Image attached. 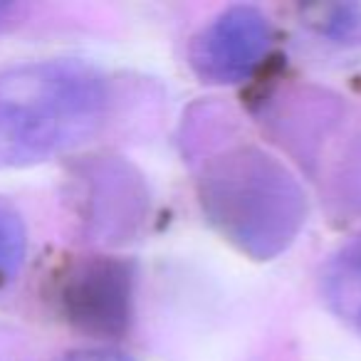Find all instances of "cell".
Here are the masks:
<instances>
[{"mask_svg": "<svg viewBox=\"0 0 361 361\" xmlns=\"http://www.w3.org/2000/svg\"><path fill=\"white\" fill-rule=\"evenodd\" d=\"M106 82L77 60L27 62L0 72V169L82 144L106 114Z\"/></svg>", "mask_w": 361, "mask_h": 361, "instance_id": "cell-1", "label": "cell"}, {"mask_svg": "<svg viewBox=\"0 0 361 361\" xmlns=\"http://www.w3.org/2000/svg\"><path fill=\"white\" fill-rule=\"evenodd\" d=\"M272 40L267 18L252 6H233L201 27L188 60L196 75L216 85H233L252 75Z\"/></svg>", "mask_w": 361, "mask_h": 361, "instance_id": "cell-4", "label": "cell"}, {"mask_svg": "<svg viewBox=\"0 0 361 361\" xmlns=\"http://www.w3.org/2000/svg\"><path fill=\"white\" fill-rule=\"evenodd\" d=\"M27 250V235L23 218L11 203L0 201V292L13 285L23 270Z\"/></svg>", "mask_w": 361, "mask_h": 361, "instance_id": "cell-7", "label": "cell"}, {"mask_svg": "<svg viewBox=\"0 0 361 361\" xmlns=\"http://www.w3.org/2000/svg\"><path fill=\"white\" fill-rule=\"evenodd\" d=\"M60 310L92 336H119L134 314V270L119 257H87L60 285Z\"/></svg>", "mask_w": 361, "mask_h": 361, "instance_id": "cell-3", "label": "cell"}, {"mask_svg": "<svg viewBox=\"0 0 361 361\" xmlns=\"http://www.w3.org/2000/svg\"><path fill=\"white\" fill-rule=\"evenodd\" d=\"M62 361H131V359L116 349H80L67 354Z\"/></svg>", "mask_w": 361, "mask_h": 361, "instance_id": "cell-8", "label": "cell"}, {"mask_svg": "<svg viewBox=\"0 0 361 361\" xmlns=\"http://www.w3.org/2000/svg\"><path fill=\"white\" fill-rule=\"evenodd\" d=\"M11 11H13V3H3V0H0V25H3V20L11 16Z\"/></svg>", "mask_w": 361, "mask_h": 361, "instance_id": "cell-9", "label": "cell"}, {"mask_svg": "<svg viewBox=\"0 0 361 361\" xmlns=\"http://www.w3.org/2000/svg\"><path fill=\"white\" fill-rule=\"evenodd\" d=\"M302 23L331 42H361V3H314L302 8Z\"/></svg>", "mask_w": 361, "mask_h": 361, "instance_id": "cell-6", "label": "cell"}, {"mask_svg": "<svg viewBox=\"0 0 361 361\" xmlns=\"http://www.w3.org/2000/svg\"><path fill=\"white\" fill-rule=\"evenodd\" d=\"M324 295L336 314L361 326V235L329 262L324 272Z\"/></svg>", "mask_w": 361, "mask_h": 361, "instance_id": "cell-5", "label": "cell"}, {"mask_svg": "<svg viewBox=\"0 0 361 361\" xmlns=\"http://www.w3.org/2000/svg\"><path fill=\"white\" fill-rule=\"evenodd\" d=\"M201 198L218 231L255 257H272L305 218L300 186L275 159L240 149L206 171Z\"/></svg>", "mask_w": 361, "mask_h": 361, "instance_id": "cell-2", "label": "cell"}]
</instances>
